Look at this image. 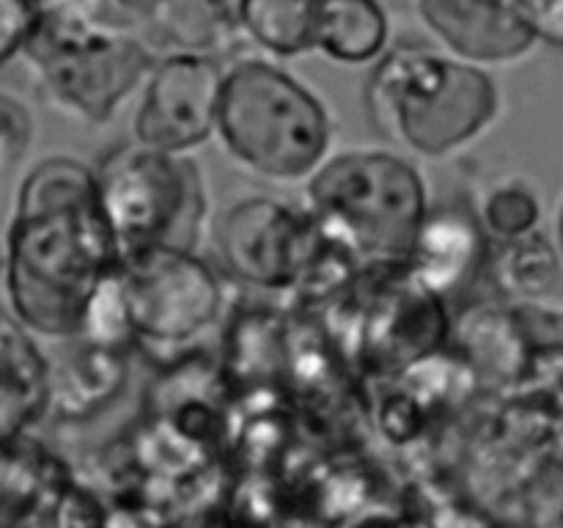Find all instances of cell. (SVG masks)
Segmentation results:
<instances>
[{"instance_id": "obj_3", "label": "cell", "mask_w": 563, "mask_h": 528, "mask_svg": "<svg viewBox=\"0 0 563 528\" xmlns=\"http://www.w3.org/2000/svg\"><path fill=\"white\" fill-rule=\"evenodd\" d=\"M214 135L247 174L291 185L324 163L333 127L311 88L275 64L251 58L223 69Z\"/></svg>"}, {"instance_id": "obj_9", "label": "cell", "mask_w": 563, "mask_h": 528, "mask_svg": "<svg viewBox=\"0 0 563 528\" xmlns=\"http://www.w3.org/2000/svg\"><path fill=\"white\" fill-rule=\"evenodd\" d=\"M319 223L308 207L256 196L231 204L214 223V245L236 284L262 292H295Z\"/></svg>"}, {"instance_id": "obj_14", "label": "cell", "mask_w": 563, "mask_h": 528, "mask_svg": "<svg viewBox=\"0 0 563 528\" xmlns=\"http://www.w3.org/2000/svg\"><path fill=\"white\" fill-rule=\"evenodd\" d=\"M218 363L231 399L251 391H284L286 314L262 302L231 308Z\"/></svg>"}, {"instance_id": "obj_2", "label": "cell", "mask_w": 563, "mask_h": 528, "mask_svg": "<svg viewBox=\"0 0 563 528\" xmlns=\"http://www.w3.org/2000/svg\"><path fill=\"white\" fill-rule=\"evenodd\" d=\"M363 102L385 141L421 157H449L495 124L500 91L482 66L405 42L379 55Z\"/></svg>"}, {"instance_id": "obj_1", "label": "cell", "mask_w": 563, "mask_h": 528, "mask_svg": "<svg viewBox=\"0 0 563 528\" xmlns=\"http://www.w3.org/2000/svg\"><path fill=\"white\" fill-rule=\"evenodd\" d=\"M119 262L91 168L64 154L33 165L3 242L11 317L36 339H75L88 295Z\"/></svg>"}, {"instance_id": "obj_7", "label": "cell", "mask_w": 563, "mask_h": 528, "mask_svg": "<svg viewBox=\"0 0 563 528\" xmlns=\"http://www.w3.org/2000/svg\"><path fill=\"white\" fill-rule=\"evenodd\" d=\"M119 273L135 350L163 355V363L190 352L229 306L223 280L196 251L159 245L121 253Z\"/></svg>"}, {"instance_id": "obj_22", "label": "cell", "mask_w": 563, "mask_h": 528, "mask_svg": "<svg viewBox=\"0 0 563 528\" xmlns=\"http://www.w3.org/2000/svg\"><path fill=\"white\" fill-rule=\"evenodd\" d=\"M38 22L60 25H97L135 31V20L121 11L115 0H27Z\"/></svg>"}, {"instance_id": "obj_11", "label": "cell", "mask_w": 563, "mask_h": 528, "mask_svg": "<svg viewBox=\"0 0 563 528\" xmlns=\"http://www.w3.org/2000/svg\"><path fill=\"white\" fill-rule=\"evenodd\" d=\"M429 31L454 58L473 66H504L533 50L522 0H418Z\"/></svg>"}, {"instance_id": "obj_4", "label": "cell", "mask_w": 563, "mask_h": 528, "mask_svg": "<svg viewBox=\"0 0 563 528\" xmlns=\"http://www.w3.org/2000/svg\"><path fill=\"white\" fill-rule=\"evenodd\" d=\"M429 209L423 176L383 148H352L308 176V212L363 264L405 262Z\"/></svg>"}, {"instance_id": "obj_6", "label": "cell", "mask_w": 563, "mask_h": 528, "mask_svg": "<svg viewBox=\"0 0 563 528\" xmlns=\"http://www.w3.org/2000/svg\"><path fill=\"white\" fill-rule=\"evenodd\" d=\"M22 55L58 108L104 124L143 86L157 55L126 28L38 22Z\"/></svg>"}, {"instance_id": "obj_20", "label": "cell", "mask_w": 563, "mask_h": 528, "mask_svg": "<svg viewBox=\"0 0 563 528\" xmlns=\"http://www.w3.org/2000/svg\"><path fill=\"white\" fill-rule=\"evenodd\" d=\"M482 229L489 240L509 242L517 237H526L539 229L542 223V201L537 193L520 179H506L489 187L482 207L476 209Z\"/></svg>"}, {"instance_id": "obj_19", "label": "cell", "mask_w": 563, "mask_h": 528, "mask_svg": "<svg viewBox=\"0 0 563 528\" xmlns=\"http://www.w3.org/2000/svg\"><path fill=\"white\" fill-rule=\"evenodd\" d=\"M75 339L91 341L102 346H121V350H135L132 339L130 308H126L124 284H121L119 267L104 275L82 306L80 324H77Z\"/></svg>"}, {"instance_id": "obj_24", "label": "cell", "mask_w": 563, "mask_h": 528, "mask_svg": "<svg viewBox=\"0 0 563 528\" xmlns=\"http://www.w3.org/2000/svg\"><path fill=\"white\" fill-rule=\"evenodd\" d=\"M36 28V11L27 0H0V69L22 55Z\"/></svg>"}, {"instance_id": "obj_15", "label": "cell", "mask_w": 563, "mask_h": 528, "mask_svg": "<svg viewBox=\"0 0 563 528\" xmlns=\"http://www.w3.org/2000/svg\"><path fill=\"white\" fill-rule=\"evenodd\" d=\"M135 33L152 53L159 47L163 55L214 58L240 33L236 0H146Z\"/></svg>"}, {"instance_id": "obj_26", "label": "cell", "mask_w": 563, "mask_h": 528, "mask_svg": "<svg viewBox=\"0 0 563 528\" xmlns=\"http://www.w3.org/2000/svg\"><path fill=\"white\" fill-rule=\"evenodd\" d=\"M427 528H493V526L484 520V515L467 509V506L445 504V506H438V512L429 515Z\"/></svg>"}, {"instance_id": "obj_17", "label": "cell", "mask_w": 563, "mask_h": 528, "mask_svg": "<svg viewBox=\"0 0 563 528\" xmlns=\"http://www.w3.org/2000/svg\"><path fill=\"white\" fill-rule=\"evenodd\" d=\"M388 14L377 0H322L317 47L339 64L361 66L388 47Z\"/></svg>"}, {"instance_id": "obj_21", "label": "cell", "mask_w": 563, "mask_h": 528, "mask_svg": "<svg viewBox=\"0 0 563 528\" xmlns=\"http://www.w3.org/2000/svg\"><path fill=\"white\" fill-rule=\"evenodd\" d=\"M47 369H0V449L44 418Z\"/></svg>"}, {"instance_id": "obj_8", "label": "cell", "mask_w": 563, "mask_h": 528, "mask_svg": "<svg viewBox=\"0 0 563 528\" xmlns=\"http://www.w3.org/2000/svg\"><path fill=\"white\" fill-rule=\"evenodd\" d=\"M445 344L498 396L559 388L561 308L550 302H471L451 314Z\"/></svg>"}, {"instance_id": "obj_12", "label": "cell", "mask_w": 563, "mask_h": 528, "mask_svg": "<svg viewBox=\"0 0 563 528\" xmlns=\"http://www.w3.org/2000/svg\"><path fill=\"white\" fill-rule=\"evenodd\" d=\"M487 258L489 237L476 209L465 204H429L405 267L423 289L449 302L476 284Z\"/></svg>"}, {"instance_id": "obj_23", "label": "cell", "mask_w": 563, "mask_h": 528, "mask_svg": "<svg viewBox=\"0 0 563 528\" xmlns=\"http://www.w3.org/2000/svg\"><path fill=\"white\" fill-rule=\"evenodd\" d=\"M36 121L25 102L0 91V170L14 168L31 148Z\"/></svg>"}, {"instance_id": "obj_13", "label": "cell", "mask_w": 563, "mask_h": 528, "mask_svg": "<svg viewBox=\"0 0 563 528\" xmlns=\"http://www.w3.org/2000/svg\"><path fill=\"white\" fill-rule=\"evenodd\" d=\"M69 350L47 361V402L44 416L58 421H86L108 410L130 380V350L66 339Z\"/></svg>"}, {"instance_id": "obj_27", "label": "cell", "mask_w": 563, "mask_h": 528, "mask_svg": "<svg viewBox=\"0 0 563 528\" xmlns=\"http://www.w3.org/2000/svg\"><path fill=\"white\" fill-rule=\"evenodd\" d=\"M115 3L121 6V11H124V14H130L132 20L137 22V14H141V9L146 6V0H115Z\"/></svg>"}, {"instance_id": "obj_10", "label": "cell", "mask_w": 563, "mask_h": 528, "mask_svg": "<svg viewBox=\"0 0 563 528\" xmlns=\"http://www.w3.org/2000/svg\"><path fill=\"white\" fill-rule=\"evenodd\" d=\"M223 69L207 55H159L143 80L132 141L190 154L214 135Z\"/></svg>"}, {"instance_id": "obj_18", "label": "cell", "mask_w": 563, "mask_h": 528, "mask_svg": "<svg viewBox=\"0 0 563 528\" xmlns=\"http://www.w3.org/2000/svg\"><path fill=\"white\" fill-rule=\"evenodd\" d=\"M322 0H236V25L253 44L278 58L317 47Z\"/></svg>"}, {"instance_id": "obj_16", "label": "cell", "mask_w": 563, "mask_h": 528, "mask_svg": "<svg viewBox=\"0 0 563 528\" xmlns=\"http://www.w3.org/2000/svg\"><path fill=\"white\" fill-rule=\"evenodd\" d=\"M487 267L500 295L511 302H550L561 289L559 245L544 229L498 242V248L489 251Z\"/></svg>"}, {"instance_id": "obj_5", "label": "cell", "mask_w": 563, "mask_h": 528, "mask_svg": "<svg viewBox=\"0 0 563 528\" xmlns=\"http://www.w3.org/2000/svg\"><path fill=\"white\" fill-rule=\"evenodd\" d=\"M97 201L121 253L141 248L196 251L207 229V185L187 154L130 141L91 168Z\"/></svg>"}, {"instance_id": "obj_25", "label": "cell", "mask_w": 563, "mask_h": 528, "mask_svg": "<svg viewBox=\"0 0 563 528\" xmlns=\"http://www.w3.org/2000/svg\"><path fill=\"white\" fill-rule=\"evenodd\" d=\"M526 20L537 44L561 50L563 44V0H522Z\"/></svg>"}]
</instances>
